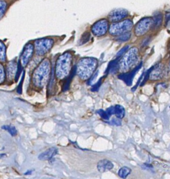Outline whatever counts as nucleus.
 Wrapping results in <instances>:
<instances>
[{"label": "nucleus", "mask_w": 170, "mask_h": 179, "mask_svg": "<svg viewBox=\"0 0 170 179\" xmlns=\"http://www.w3.org/2000/svg\"><path fill=\"white\" fill-rule=\"evenodd\" d=\"M142 67V63H140V65H138L135 68H134L131 71H128V72L124 73L119 76V79H121L124 81L128 85H131L132 83V80H133L135 76L137 73L138 70L140 69V68Z\"/></svg>", "instance_id": "nucleus-12"}, {"label": "nucleus", "mask_w": 170, "mask_h": 179, "mask_svg": "<svg viewBox=\"0 0 170 179\" xmlns=\"http://www.w3.org/2000/svg\"><path fill=\"white\" fill-rule=\"evenodd\" d=\"M51 72V62L48 58L43 59L33 71V85L37 88H43L49 82Z\"/></svg>", "instance_id": "nucleus-1"}, {"label": "nucleus", "mask_w": 170, "mask_h": 179, "mask_svg": "<svg viewBox=\"0 0 170 179\" xmlns=\"http://www.w3.org/2000/svg\"><path fill=\"white\" fill-rule=\"evenodd\" d=\"M6 80V72L4 66L0 64V85L2 84Z\"/></svg>", "instance_id": "nucleus-26"}, {"label": "nucleus", "mask_w": 170, "mask_h": 179, "mask_svg": "<svg viewBox=\"0 0 170 179\" xmlns=\"http://www.w3.org/2000/svg\"><path fill=\"white\" fill-rule=\"evenodd\" d=\"M97 168L100 172L104 173L108 172L109 170H112L114 168V164L112 162L105 159L99 161L97 164Z\"/></svg>", "instance_id": "nucleus-15"}, {"label": "nucleus", "mask_w": 170, "mask_h": 179, "mask_svg": "<svg viewBox=\"0 0 170 179\" xmlns=\"http://www.w3.org/2000/svg\"><path fill=\"white\" fill-rule=\"evenodd\" d=\"M7 60V46L2 41H0V61L5 62Z\"/></svg>", "instance_id": "nucleus-18"}, {"label": "nucleus", "mask_w": 170, "mask_h": 179, "mask_svg": "<svg viewBox=\"0 0 170 179\" xmlns=\"http://www.w3.org/2000/svg\"><path fill=\"white\" fill-rule=\"evenodd\" d=\"M57 153L58 149L55 147H52L39 155L38 158L40 160H50L57 154Z\"/></svg>", "instance_id": "nucleus-14"}, {"label": "nucleus", "mask_w": 170, "mask_h": 179, "mask_svg": "<svg viewBox=\"0 0 170 179\" xmlns=\"http://www.w3.org/2000/svg\"><path fill=\"white\" fill-rule=\"evenodd\" d=\"M32 171H29V172H25V175H29V174H32Z\"/></svg>", "instance_id": "nucleus-34"}, {"label": "nucleus", "mask_w": 170, "mask_h": 179, "mask_svg": "<svg viewBox=\"0 0 170 179\" xmlns=\"http://www.w3.org/2000/svg\"><path fill=\"white\" fill-rule=\"evenodd\" d=\"M125 109L121 105H116L114 106V114L119 119H122L125 116Z\"/></svg>", "instance_id": "nucleus-19"}, {"label": "nucleus", "mask_w": 170, "mask_h": 179, "mask_svg": "<svg viewBox=\"0 0 170 179\" xmlns=\"http://www.w3.org/2000/svg\"><path fill=\"white\" fill-rule=\"evenodd\" d=\"M2 129L9 132V133L11 134V136H13V137H15V136L17 135V130L15 129V127H13V126L4 125L2 126Z\"/></svg>", "instance_id": "nucleus-24"}, {"label": "nucleus", "mask_w": 170, "mask_h": 179, "mask_svg": "<svg viewBox=\"0 0 170 179\" xmlns=\"http://www.w3.org/2000/svg\"><path fill=\"white\" fill-rule=\"evenodd\" d=\"M17 64H18V62H17L15 60L10 61L7 64L6 74H7V79L9 81H11L13 79H15L17 69Z\"/></svg>", "instance_id": "nucleus-13"}, {"label": "nucleus", "mask_w": 170, "mask_h": 179, "mask_svg": "<svg viewBox=\"0 0 170 179\" xmlns=\"http://www.w3.org/2000/svg\"><path fill=\"white\" fill-rule=\"evenodd\" d=\"M98 61L96 58L86 57L81 58L75 66L76 74L82 81L90 79L96 70Z\"/></svg>", "instance_id": "nucleus-2"}, {"label": "nucleus", "mask_w": 170, "mask_h": 179, "mask_svg": "<svg viewBox=\"0 0 170 179\" xmlns=\"http://www.w3.org/2000/svg\"><path fill=\"white\" fill-rule=\"evenodd\" d=\"M7 9V3L5 0H0V20L2 19Z\"/></svg>", "instance_id": "nucleus-23"}, {"label": "nucleus", "mask_w": 170, "mask_h": 179, "mask_svg": "<svg viewBox=\"0 0 170 179\" xmlns=\"http://www.w3.org/2000/svg\"><path fill=\"white\" fill-rule=\"evenodd\" d=\"M75 73H76V69H75V67H73V69H72L71 73H70V74L66 78L65 81H64V83H63V86H62V90H63L64 92H65V91H67L69 89V87H70V85H71L72 79H73L74 75H75Z\"/></svg>", "instance_id": "nucleus-17"}, {"label": "nucleus", "mask_w": 170, "mask_h": 179, "mask_svg": "<svg viewBox=\"0 0 170 179\" xmlns=\"http://www.w3.org/2000/svg\"><path fill=\"white\" fill-rule=\"evenodd\" d=\"M153 28V18L145 17L139 20L134 27V34L137 37H141L147 34Z\"/></svg>", "instance_id": "nucleus-7"}, {"label": "nucleus", "mask_w": 170, "mask_h": 179, "mask_svg": "<svg viewBox=\"0 0 170 179\" xmlns=\"http://www.w3.org/2000/svg\"><path fill=\"white\" fill-rule=\"evenodd\" d=\"M129 12L125 9H116L111 11L107 16V20L112 23L122 21L128 16Z\"/></svg>", "instance_id": "nucleus-10"}, {"label": "nucleus", "mask_w": 170, "mask_h": 179, "mask_svg": "<svg viewBox=\"0 0 170 179\" xmlns=\"http://www.w3.org/2000/svg\"><path fill=\"white\" fill-rule=\"evenodd\" d=\"M130 173H131V169L128 167H124L119 169L118 172V175L120 178L125 179L130 174Z\"/></svg>", "instance_id": "nucleus-20"}, {"label": "nucleus", "mask_w": 170, "mask_h": 179, "mask_svg": "<svg viewBox=\"0 0 170 179\" xmlns=\"http://www.w3.org/2000/svg\"><path fill=\"white\" fill-rule=\"evenodd\" d=\"M153 18V29H158L162 26L163 21V13L158 12L156 14H154L153 17H152Z\"/></svg>", "instance_id": "nucleus-16"}, {"label": "nucleus", "mask_w": 170, "mask_h": 179, "mask_svg": "<svg viewBox=\"0 0 170 179\" xmlns=\"http://www.w3.org/2000/svg\"><path fill=\"white\" fill-rule=\"evenodd\" d=\"M90 39V33L89 32H86L81 36L80 39L79 41V45H83L89 41Z\"/></svg>", "instance_id": "nucleus-25"}, {"label": "nucleus", "mask_w": 170, "mask_h": 179, "mask_svg": "<svg viewBox=\"0 0 170 179\" xmlns=\"http://www.w3.org/2000/svg\"><path fill=\"white\" fill-rule=\"evenodd\" d=\"M34 53V44L32 43H29L23 48L22 54L20 57V62L22 67H25L30 62L31 59L33 57Z\"/></svg>", "instance_id": "nucleus-9"}, {"label": "nucleus", "mask_w": 170, "mask_h": 179, "mask_svg": "<svg viewBox=\"0 0 170 179\" xmlns=\"http://www.w3.org/2000/svg\"><path fill=\"white\" fill-rule=\"evenodd\" d=\"M73 61L71 52H65L61 54L56 61L54 76L59 80L66 79L73 69Z\"/></svg>", "instance_id": "nucleus-4"}, {"label": "nucleus", "mask_w": 170, "mask_h": 179, "mask_svg": "<svg viewBox=\"0 0 170 179\" xmlns=\"http://www.w3.org/2000/svg\"><path fill=\"white\" fill-rule=\"evenodd\" d=\"M22 65H21L20 62H18V64H17V72H16V74H15V81H17V80L19 79V77L21 75V73H22Z\"/></svg>", "instance_id": "nucleus-29"}, {"label": "nucleus", "mask_w": 170, "mask_h": 179, "mask_svg": "<svg viewBox=\"0 0 170 179\" xmlns=\"http://www.w3.org/2000/svg\"><path fill=\"white\" fill-rule=\"evenodd\" d=\"M140 52L137 47H131L127 50L119 60L118 70L124 73L131 71L138 65Z\"/></svg>", "instance_id": "nucleus-3"}, {"label": "nucleus", "mask_w": 170, "mask_h": 179, "mask_svg": "<svg viewBox=\"0 0 170 179\" xmlns=\"http://www.w3.org/2000/svg\"><path fill=\"white\" fill-rule=\"evenodd\" d=\"M134 28V23L130 18L124 19L119 22L112 23L109 25V34L112 36L116 37L127 32H131Z\"/></svg>", "instance_id": "nucleus-5"}, {"label": "nucleus", "mask_w": 170, "mask_h": 179, "mask_svg": "<svg viewBox=\"0 0 170 179\" xmlns=\"http://www.w3.org/2000/svg\"><path fill=\"white\" fill-rule=\"evenodd\" d=\"M169 66H170V62H169Z\"/></svg>", "instance_id": "nucleus-36"}, {"label": "nucleus", "mask_w": 170, "mask_h": 179, "mask_svg": "<svg viewBox=\"0 0 170 179\" xmlns=\"http://www.w3.org/2000/svg\"><path fill=\"white\" fill-rule=\"evenodd\" d=\"M24 79H25V71H23L22 76L21 78L20 82L18 86L17 87V92L20 95L22 94V85H23V82H24Z\"/></svg>", "instance_id": "nucleus-27"}, {"label": "nucleus", "mask_w": 170, "mask_h": 179, "mask_svg": "<svg viewBox=\"0 0 170 179\" xmlns=\"http://www.w3.org/2000/svg\"><path fill=\"white\" fill-rule=\"evenodd\" d=\"M130 38H131V32H127L115 37V41L119 43H124L128 41Z\"/></svg>", "instance_id": "nucleus-21"}, {"label": "nucleus", "mask_w": 170, "mask_h": 179, "mask_svg": "<svg viewBox=\"0 0 170 179\" xmlns=\"http://www.w3.org/2000/svg\"><path fill=\"white\" fill-rule=\"evenodd\" d=\"M56 87V81L55 78H54V75L50 76V79L49 80V85H48V92H52L53 91L55 90Z\"/></svg>", "instance_id": "nucleus-22"}, {"label": "nucleus", "mask_w": 170, "mask_h": 179, "mask_svg": "<svg viewBox=\"0 0 170 179\" xmlns=\"http://www.w3.org/2000/svg\"><path fill=\"white\" fill-rule=\"evenodd\" d=\"M165 75V67L163 63H158L152 67L149 73L148 80L151 81H158L161 80Z\"/></svg>", "instance_id": "nucleus-11"}, {"label": "nucleus", "mask_w": 170, "mask_h": 179, "mask_svg": "<svg viewBox=\"0 0 170 179\" xmlns=\"http://www.w3.org/2000/svg\"><path fill=\"white\" fill-rule=\"evenodd\" d=\"M97 113L99 114V116H101L103 119H104L105 120H108L109 119V118H110L109 116V115L107 114L106 111H103L102 109H101V110L98 111Z\"/></svg>", "instance_id": "nucleus-28"}, {"label": "nucleus", "mask_w": 170, "mask_h": 179, "mask_svg": "<svg viewBox=\"0 0 170 179\" xmlns=\"http://www.w3.org/2000/svg\"><path fill=\"white\" fill-rule=\"evenodd\" d=\"M129 47H130L129 46H124V47L123 48H122V49H121L120 50H119V51L118 52V53L116 54V59H120V58L122 57V56L124 55L125 52H126L127 50L129 49Z\"/></svg>", "instance_id": "nucleus-30"}, {"label": "nucleus", "mask_w": 170, "mask_h": 179, "mask_svg": "<svg viewBox=\"0 0 170 179\" xmlns=\"http://www.w3.org/2000/svg\"><path fill=\"white\" fill-rule=\"evenodd\" d=\"M102 79H100L99 81H98V82L95 85H93V87H92V89H91V90H92V91H97L98 90L99 87H101V83H102Z\"/></svg>", "instance_id": "nucleus-32"}, {"label": "nucleus", "mask_w": 170, "mask_h": 179, "mask_svg": "<svg viewBox=\"0 0 170 179\" xmlns=\"http://www.w3.org/2000/svg\"><path fill=\"white\" fill-rule=\"evenodd\" d=\"M109 22L106 18H102L93 23L91 28L92 34L97 37H102L109 32Z\"/></svg>", "instance_id": "nucleus-8"}, {"label": "nucleus", "mask_w": 170, "mask_h": 179, "mask_svg": "<svg viewBox=\"0 0 170 179\" xmlns=\"http://www.w3.org/2000/svg\"><path fill=\"white\" fill-rule=\"evenodd\" d=\"M54 41L51 38H42L34 41V51L38 56H43L48 53L53 47Z\"/></svg>", "instance_id": "nucleus-6"}, {"label": "nucleus", "mask_w": 170, "mask_h": 179, "mask_svg": "<svg viewBox=\"0 0 170 179\" xmlns=\"http://www.w3.org/2000/svg\"><path fill=\"white\" fill-rule=\"evenodd\" d=\"M165 27H168L170 25V12L166 13L165 16Z\"/></svg>", "instance_id": "nucleus-31"}, {"label": "nucleus", "mask_w": 170, "mask_h": 179, "mask_svg": "<svg viewBox=\"0 0 170 179\" xmlns=\"http://www.w3.org/2000/svg\"><path fill=\"white\" fill-rule=\"evenodd\" d=\"M7 156V155L6 154H1L0 155V158H2V157H4Z\"/></svg>", "instance_id": "nucleus-35"}, {"label": "nucleus", "mask_w": 170, "mask_h": 179, "mask_svg": "<svg viewBox=\"0 0 170 179\" xmlns=\"http://www.w3.org/2000/svg\"><path fill=\"white\" fill-rule=\"evenodd\" d=\"M111 124H114V125H121V120L120 119H119V118H113L112 120V121H111Z\"/></svg>", "instance_id": "nucleus-33"}]
</instances>
